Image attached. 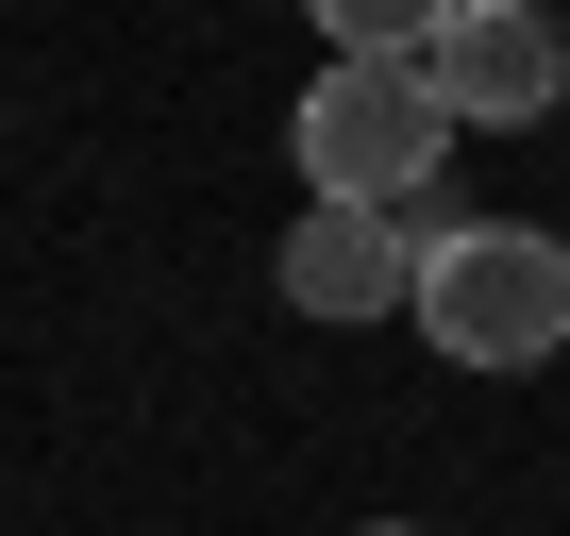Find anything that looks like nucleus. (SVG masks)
I'll use <instances>...</instances> for the list:
<instances>
[{
	"instance_id": "obj_1",
	"label": "nucleus",
	"mask_w": 570,
	"mask_h": 536,
	"mask_svg": "<svg viewBox=\"0 0 570 536\" xmlns=\"http://www.w3.org/2000/svg\"><path fill=\"white\" fill-rule=\"evenodd\" d=\"M403 235H420L403 319L453 369H553L570 353V235H537V218H420V201H403Z\"/></svg>"
},
{
	"instance_id": "obj_3",
	"label": "nucleus",
	"mask_w": 570,
	"mask_h": 536,
	"mask_svg": "<svg viewBox=\"0 0 570 536\" xmlns=\"http://www.w3.org/2000/svg\"><path fill=\"white\" fill-rule=\"evenodd\" d=\"M420 85L453 135H520L570 101V34H553V0H453V18L420 34Z\"/></svg>"
},
{
	"instance_id": "obj_5",
	"label": "nucleus",
	"mask_w": 570,
	"mask_h": 536,
	"mask_svg": "<svg viewBox=\"0 0 570 536\" xmlns=\"http://www.w3.org/2000/svg\"><path fill=\"white\" fill-rule=\"evenodd\" d=\"M303 18H320V51H420L436 0H303Z\"/></svg>"
},
{
	"instance_id": "obj_6",
	"label": "nucleus",
	"mask_w": 570,
	"mask_h": 536,
	"mask_svg": "<svg viewBox=\"0 0 570 536\" xmlns=\"http://www.w3.org/2000/svg\"><path fill=\"white\" fill-rule=\"evenodd\" d=\"M370 536H420V519H370Z\"/></svg>"
},
{
	"instance_id": "obj_4",
	"label": "nucleus",
	"mask_w": 570,
	"mask_h": 536,
	"mask_svg": "<svg viewBox=\"0 0 570 536\" xmlns=\"http://www.w3.org/2000/svg\"><path fill=\"white\" fill-rule=\"evenodd\" d=\"M403 268H420V235H403V218L303 201V235H285V302H303V319H403Z\"/></svg>"
},
{
	"instance_id": "obj_2",
	"label": "nucleus",
	"mask_w": 570,
	"mask_h": 536,
	"mask_svg": "<svg viewBox=\"0 0 570 536\" xmlns=\"http://www.w3.org/2000/svg\"><path fill=\"white\" fill-rule=\"evenodd\" d=\"M285 151H303V201H353V218H403V201L436 185L453 118H436L420 51H320V85H303V118H285Z\"/></svg>"
}]
</instances>
